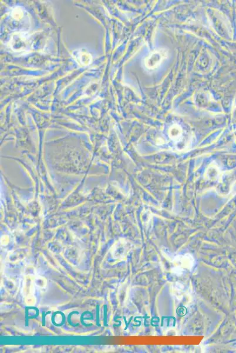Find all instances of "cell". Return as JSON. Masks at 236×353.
<instances>
[{"mask_svg":"<svg viewBox=\"0 0 236 353\" xmlns=\"http://www.w3.org/2000/svg\"><path fill=\"white\" fill-rule=\"evenodd\" d=\"M24 16V11L20 7H17L14 8L12 12V16L13 19L16 20H20L23 19Z\"/></svg>","mask_w":236,"mask_h":353,"instance_id":"5b68a950","label":"cell"},{"mask_svg":"<svg viewBox=\"0 0 236 353\" xmlns=\"http://www.w3.org/2000/svg\"><path fill=\"white\" fill-rule=\"evenodd\" d=\"M10 47L17 52H28L33 48L30 35L25 33H14L10 41Z\"/></svg>","mask_w":236,"mask_h":353,"instance_id":"7a4b0ae2","label":"cell"},{"mask_svg":"<svg viewBox=\"0 0 236 353\" xmlns=\"http://www.w3.org/2000/svg\"><path fill=\"white\" fill-rule=\"evenodd\" d=\"M75 61L81 66H88L93 62V56L86 49H80L72 52Z\"/></svg>","mask_w":236,"mask_h":353,"instance_id":"277c9868","label":"cell"},{"mask_svg":"<svg viewBox=\"0 0 236 353\" xmlns=\"http://www.w3.org/2000/svg\"><path fill=\"white\" fill-rule=\"evenodd\" d=\"M167 51L164 49L155 50L144 60V66L148 70L156 69L167 57Z\"/></svg>","mask_w":236,"mask_h":353,"instance_id":"3957f363","label":"cell"},{"mask_svg":"<svg viewBox=\"0 0 236 353\" xmlns=\"http://www.w3.org/2000/svg\"><path fill=\"white\" fill-rule=\"evenodd\" d=\"M192 137L187 133L178 123L171 126L168 130V139L158 146L172 151L182 152L188 150L191 146Z\"/></svg>","mask_w":236,"mask_h":353,"instance_id":"6da1fadb","label":"cell"}]
</instances>
